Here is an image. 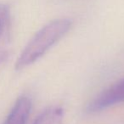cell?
I'll list each match as a JSON object with an SVG mask.
<instances>
[{
  "label": "cell",
  "mask_w": 124,
  "mask_h": 124,
  "mask_svg": "<svg viewBox=\"0 0 124 124\" xmlns=\"http://www.w3.org/2000/svg\"><path fill=\"white\" fill-rule=\"evenodd\" d=\"M31 110V100L26 96L20 97L3 124H26Z\"/></svg>",
  "instance_id": "cell-3"
},
{
  "label": "cell",
  "mask_w": 124,
  "mask_h": 124,
  "mask_svg": "<svg viewBox=\"0 0 124 124\" xmlns=\"http://www.w3.org/2000/svg\"><path fill=\"white\" fill-rule=\"evenodd\" d=\"M71 27L69 19H57L42 27L22 50L16 63V69H25L43 57Z\"/></svg>",
  "instance_id": "cell-1"
},
{
  "label": "cell",
  "mask_w": 124,
  "mask_h": 124,
  "mask_svg": "<svg viewBox=\"0 0 124 124\" xmlns=\"http://www.w3.org/2000/svg\"><path fill=\"white\" fill-rule=\"evenodd\" d=\"M121 103H124V78L93 98L86 110L88 113H97Z\"/></svg>",
  "instance_id": "cell-2"
},
{
  "label": "cell",
  "mask_w": 124,
  "mask_h": 124,
  "mask_svg": "<svg viewBox=\"0 0 124 124\" xmlns=\"http://www.w3.org/2000/svg\"><path fill=\"white\" fill-rule=\"evenodd\" d=\"M63 116L60 107L50 106L41 112L35 119L33 124H58Z\"/></svg>",
  "instance_id": "cell-4"
},
{
  "label": "cell",
  "mask_w": 124,
  "mask_h": 124,
  "mask_svg": "<svg viewBox=\"0 0 124 124\" xmlns=\"http://www.w3.org/2000/svg\"><path fill=\"white\" fill-rule=\"evenodd\" d=\"M10 13L9 9L4 4H0V38L5 33L9 23Z\"/></svg>",
  "instance_id": "cell-5"
},
{
  "label": "cell",
  "mask_w": 124,
  "mask_h": 124,
  "mask_svg": "<svg viewBox=\"0 0 124 124\" xmlns=\"http://www.w3.org/2000/svg\"><path fill=\"white\" fill-rule=\"evenodd\" d=\"M6 56H7V54H6V52L0 50V64H1V63H2L4 60H5Z\"/></svg>",
  "instance_id": "cell-6"
}]
</instances>
